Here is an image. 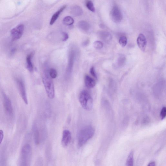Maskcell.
Segmentation results:
<instances>
[{"mask_svg": "<svg viewBox=\"0 0 166 166\" xmlns=\"http://www.w3.org/2000/svg\"><path fill=\"white\" fill-rule=\"evenodd\" d=\"M95 130L92 126H89L84 127L79 132L78 138V145L79 148L85 144L93 137Z\"/></svg>", "mask_w": 166, "mask_h": 166, "instance_id": "6da1fadb", "label": "cell"}, {"mask_svg": "<svg viewBox=\"0 0 166 166\" xmlns=\"http://www.w3.org/2000/svg\"><path fill=\"white\" fill-rule=\"evenodd\" d=\"M42 81L47 95L49 98L53 99L55 96L54 83L49 73L47 71L43 74Z\"/></svg>", "mask_w": 166, "mask_h": 166, "instance_id": "7a4b0ae2", "label": "cell"}, {"mask_svg": "<svg viewBox=\"0 0 166 166\" xmlns=\"http://www.w3.org/2000/svg\"><path fill=\"white\" fill-rule=\"evenodd\" d=\"M79 101L84 110L90 111L93 107V101L92 97L88 91L86 90L81 91L79 97Z\"/></svg>", "mask_w": 166, "mask_h": 166, "instance_id": "3957f363", "label": "cell"}, {"mask_svg": "<svg viewBox=\"0 0 166 166\" xmlns=\"http://www.w3.org/2000/svg\"><path fill=\"white\" fill-rule=\"evenodd\" d=\"M32 155L31 148L30 145L27 144L22 148L20 162L21 166L29 165L31 162Z\"/></svg>", "mask_w": 166, "mask_h": 166, "instance_id": "277c9868", "label": "cell"}, {"mask_svg": "<svg viewBox=\"0 0 166 166\" xmlns=\"http://www.w3.org/2000/svg\"><path fill=\"white\" fill-rule=\"evenodd\" d=\"M16 81L22 98L24 103L27 105L28 104V100L27 97L26 86L24 82L21 79L18 78L16 79Z\"/></svg>", "mask_w": 166, "mask_h": 166, "instance_id": "5b68a950", "label": "cell"}, {"mask_svg": "<svg viewBox=\"0 0 166 166\" xmlns=\"http://www.w3.org/2000/svg\"><path fill=\"white\" fill-rule=\"evenodd\" d=\"M110 16L112 20L116 24L120 23L123 19L122 12L117 6H114L111 10Z\"/></svg>", "mask_w": 166, "mask_h": 166, "instance_id": "8992f818", "label": "cell"}, {"mask_svg": "<svg viewBox=\"0 0 166 166\" xmlns=\"http://www.w3.org/2000/svg\"><path fill=\"white\" fill-rule=\"evenodd\" d=\"M24 30V26L23 24L19 25L12 29L11 32L12 40L16 41L20 38L23 36Z\"/></svg>", "mask_w": 166, "mask_h": 166, "instance_id": "52a82bcc", "label": "cell"}, {"mask_svg": "<svg viewBox=\"0 0 166 166\" xmlns=\"http://www.w3.org/2000/svg\"><path fill=\"white\" fill-rule=\"evenodd\" d=\"M3 95L5 110L8 115L12 116L13 113V108L10 99L5 93H3Z\"/></svg>", "mask_w": 166, "mask_h": 166, "instance_id": "ba28073f", "label": "cell"}, {"mask_svg": "<svg viewBox=\"0 0 166 166\" xmlns=\"http://www.w3.org/2000/svg\"><path fill=\"white\" fill-rule=\"evenodd\" d=\"M75 57V51L71 50L69 53L68 65L67 69V73L68 75H70L72 71Z\"/></svg>", "mask_w": 166, "mask_h": 166, "instance_id": "9c48e42d", "label": "cell"}, {"mask_svg": "<svg viewBox=\"0 0 166 166\" xmlns=\"http://www.w3.org/2000/svg\"><path fill=\"white\" fill-rule=\"evenodd\" d=\"M71 139V133L68 130H64L63 132L61 140L62 145L64 147H66L70 144Z\"/></svg>", "mask_w": 166, "mask_h": 166, "instance_id": "30bf717a", "label": "cell"}, {"mask_svg": "<svg viewBox=\"0 0 166 166\" xmlns=\"http://www.w3.org/2000/svg\"><path fill=\"white\" fill-rule=\"evenodd\" d=\"M137 44L140 50L143 52L145 50L147 46V40L144 34H140L138 37Z\"/></svg>", "mask_w": 166, "mask_h": 166, "instance_id": "8fae6325", "label": "cell"}, {"mask_svg": "<svg viewBox=\"0 0 166 166\" xmlns=\"http://www.w3.org/2000/svg\"><path fill=\"white\" fill-rule=\"evenodd\" d=\"M99 38L105 42H109L112 39V36L109 32L106 31H100L98 32Z\"/></svg>", "mask_w": 166, "mask_h": 166, "instance_id": "7c38bea8", "label": "cell"}, {"mask_svg": "<svg viewBox=\"0 0 166 166\" xmlns=\"http://www.w3.org/2000/svg\"><path fill=\"white\" fill-rule=\"evenodd\" d=\"M85 86L88 88H92L95 86V80L88 75L85 76Z\"/></svg>", "mask_w": 166, "mask_h": 166, "instance_id": "4fadbf2b", "label": "cell"}, {"mask_svg": "<svg viewBox=\"0 0 166 166\" xmlns=\"http://www.w3.org/2000/svg\"><path fill=\"white\" fill-rule=\"evenodd\" d=\"M67 6L66 5L63 6L59 10L57 11L54 13L52 17L50 22V24L51 25H53L58 19L60 14L62 13L64 9L66 8Z\"/></svg>", "mask_w": 166, "mask_h": 166, "instance_id": "5bb4252c", "label": "cell"}, {"mask_svg": "<svg viewBox=\"0 0 166 166\" xmlns=\"http://www.w3.org/2000/svg\"><path fill=\"white\" fill-rule=\"evenodd\" d=\"M33 56V53L29 54L27 56L26 59L27 68L30 72H32L33 70V65L32 63V58Z\"/></svg>", "mask_w": 166, "mask_h": 166, "instance_id": "9a60e30c", "label": "cell"}, {"mask_svg": "<svg viewBox=\"0 0 166 166\" xmlns=\"http://www.w3.org/2000/svg\"><path fill=\"white\" fill-rule=\"evenodd\" d=\"M71 13L75 16H80L83 13V10L78 6H74L71 9Z\"/></svg>", "mask_w": 166, "mask_h": 166, "instance_id": "2e32d148", "label": "cell"}, {"mask_svg": "<svg viewBox=\"0 0 166 166\" xmlns=\"http://www.w3.org/2000/svg\"><path fill=\"white\" fill-rule=\"evenodd\" d=\"M78 26L79 28L85 32L89 31L90 28V24L85 21H81L79 22Z\"/></svg>", "mask_w": 166, "mask_h": 166, "instance_id": "e0dca14e", "label": "cell"}, {"mask_svg": "<svg viewBox=\"0 0 166 166\" xmlns=\"http://www.w3.org/2000/svg\"><path fill=\"white\" fill-rule=\"evenodd\" d=\"M134 163V152L131 151L129 154L128 157L126 161V165L132 166Z\"/></svg>", "mask_w": 166, "mask_h": 166, "instance_id": "ac0fdd59", "label": "cell"}, {"mask_svg": "<svg viewBox=\"0 0 166 166\" xmlns=\"http://www.w3.org/2000/svg\"><path fill=\"white\" fill-rule=\"evenodd\" d=\"M34 140L36 145H38L40 143V134L39 130L36 126L34 127Z\"/></svg>", "mask_w": 166, "mask_h": 166, "instance_id": "d6986e66", "label": "cell"}, {"mask_svg": "<svg viewBox=\"0 0 166 166\" xmlns=\"http://www.w3.org/2000/svg\"><path fill=\"white\" fill-rule=\"evenodd\" d=\"M74 23L73 19L70 16H67L63 19V23L66 26H70L73 24Z\"/></svg>", "mask_w": 166, "mask_h": 166, "instance_id": "ffe728a7", "label": "cell"}, {"mask_svg": "<svg viewBox=\"0 0 166 166\" xmlns=\"http://www.w3.org/2000/svg\"><path fill=\"white\" fill-rule=\"evenodd\" d=\"M86 6L87 8L91 12H95V8L93 2L90 1H88L86 2Z\"/></svg>", "mask_w": 166, "mask_h": 166, "instance_id": "44dd1931", "label": "cell"}, {"mask_svg": "<svg viewBox=\"0 0 166 166\" xmlns=\"http://www.w3.org/2000/svg\"><path fill=\"white\" fill-rule=\"evenodd\" d=\"M120 45L123 47H124L127 45V39L126 36H123L121 37L120 38L119 41Z\"/></svg>", "mask_w": 166, "mask_h": 166, "instance_id": "7402d4cb", "label": "cell"}, {"mask_svg": "<svg viewBox=\"0 0 166 166\" xmlns=\"http://www.w3.org/2000/svg\"><path fill=\"white\" fill-rule=\"evenodd\" d=\"M93 46L95 48L100 50L102 48L103 44L102 42L100 41H97L94 42Z\"/></svg>", "mask_w": 166, "mask_h": 166, "instance_id": "603a6c76", "label": "cell"}, {"mask_svg": "<svg viewBox=\"0 0 166 166\" xmlns=\"http://www.w3.org/2000/svg\"><path fill=\"white\" fill-rule=\"evenodd\" d=\"M49 75L52 79L56 78L57 76V73L55 69H50L49 73Z\"/></svg>", "mask_w": 166, "mask_h": 166, "instance_id": "cb8c5ba5", "label": "cell"}, {"mask_svg": "<svg viewBox=\"0 0 166 166\" xmlns=\"http://www.w3.org/2000/svg\"><path fill=\"white\" fill-rule=\"evenodd\" d=\"M160 117L162 120H164L166 116V108L163 107L161 110L160 113Z\"/></svg>", "mask_w": 166, "mask_h": 166, "instance_id": "d4e9b609", "label": "cell"}, {"mask_svg": "<svg viewBox=\"0 0 166 166\" xmlns=\"http://www.w3.org/2000/svg\"><path fill=\"white\" fill-rule=\"evenodd\" d=\"M90 73L91 75L95 79H97V77L96 73L95 68L94 67H91L90 69Z\"/></svg>", "mask_w": 166, "mask_h": 166, "instance_id": "484cf974", "label": "cell"}, {"mask_svg": "<svg viewBox=\"0 0 166 166\" xmlns=\"http://www.w3.org/2000/svg\"><path fill=\"white\" fill-rule=\"evenodd\" d=\"M62 34H63V41L65 42L69 38L68 34L66 33V32H63Z\"/></svg>", "mask_w": 166, "mask_h": 166, "instance_id": "4316f807", "label": "cell"}, {"mask_svg": "<svg viewBox=\"0 0 166 166\" xmlns=\"http://www.w3.org/2000/svg\"><path fill=\"white\" fill-rule=\"evenodd\" d=\"M4 136V134L3 131L2 130H0V145L1 144L2 141L3 140Z\"/></svg>", "mask_w": 166, "mask_h": 166, "instance_id": "83f0119b", "label": "cell"}, {"mask_svg": "<svg viewBox=\"0 0 166 166\" xmlns=\"http://www.w3.org/2000/svg\"><path fill=\"white\" fill-rule=\"evenodd\" d=\"M89 43V40H86L85 42H84L83 43V46H86L88 45V44Z\"/></svg>", "mask_w": 166, "mask_h": 166, "instance_id": "f1b7e54d", "label": "cell"}, {"mask_svg": "<svg viewBox=\"0 0 166 166\" xmlns=\"http://www.w3.org/2000/svg\"><path fill=\"white\" fill-rule=\"evenodd\" d=\"M148 165L149 166H155V163L154 162H151L149 163Z\"/></svg>", "mask_w": 166, "mask_h": 166, "instance_id": "f546056e", "label": "cell"}]
</instances>
